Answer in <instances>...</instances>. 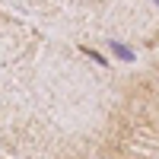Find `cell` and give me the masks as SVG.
Wrapping results in <instances>:
<instances>
[{
	"label": "cell",
	"instance_id": "cell-2",
	"mask_svg": "<svg viewBox=\"0 0 159 159\" xmlns=\"http://www.w3.org/2000/svg\"><path fill=\"white\" fill-rule=\"evenodd\" d=\"M83 54H86L89 61H96L99 67H108V57H105V54H99V51H92L89 45H83Z\"/></svg>",
	"mask_w": 159,
	"mask_h": 159
},
{
	"label": "cell",
	"instance_id": "cell-3",
	"mask_svg": "<svg viewBox=\"0 0 159 159\" xmlns=\"http://www.w3.org/2000/svg\"><path fill=\"white\" fill-rule=\"evenodd\" d=\"M156 7H159V0H156Z\"/></svg>",
	"mask_w": 159,
	"mask_h": 159
},
{
	"label": "cell",
	"instance_id": "cell-1",
	"mask_svg": "<svg viewBox=\"0 0 159 159\" xmlns=\"http://www.w3.org/2000/svg\"><path fill=\"white\" fill-rule=\"evenodd\" d=\"M108 51L121 61V64H134L137 61V54H134V48H127L124 42H108Z\"/></svg>",
	"mask_w": 159,
	"mask_h": 159
}]
</instances>
